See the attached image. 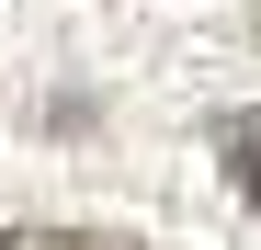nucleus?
I'll return each mask as SVG.
<instances>
[{"instance_id": "obj_1", "label": "nucleus", "mask_w": 261, "mask_h": 250, "mask_svg": "<svg viewBox=\"0 0 261 250\" xmlns=\"http://www.w3.org/2000/svg\"><path fill=\"white\" fill-rule=\"evenodd\" d=\"M216 159H227V182H239V205L261 216V103H239V114H216Z\"/></svg>"}, {"instance_id": "obj_2", "label": "nucleus", "mask_w": 261, "mask_h": 250, "mask_svg": "<svg viewBox=\"0 0 261 250\" xmlns=\"http://www.w3.org/2000/svg\"><path fill=\"white\" fill-rule=\"evenodd\" d=\"M0 250H137L125 228H46V216H23V228H0Z\"/></svg>"}]
</instances>
